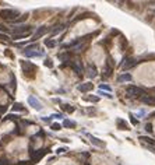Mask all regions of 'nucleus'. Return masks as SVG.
<instances>
[{
  "label": "nucleus",
  "instance_id": "nucleus-17",
  "mask_svg": "<svg viewBox=\"0 0 155 165\" xmlns=\"http://www.w3.org/2000/svg\"><path fill=\"white\" fill-rule=\"evenodd\" d=\"M90 139H91V143H94L95 145H99V147H102L103 145V143H101L96 137H94V136H90Z\"/></svg>",
  "mask_w": 155,
  "mask_h": 165
},
{
  "label": "nucleus",
  "instance_id": "nucleus-29",
  "mask_svg": "<svg viewBox=\"0 0 155 165\" xmlns=\"http://www.w3.org/2000/svg\"><path fill=\"white\" fill-rule=\"evenodd\" d=\"M0 165H7V160L6 158H0Z\"/></svg>",
  "mask_w": 155,
  "mask_h": 165
},
{
  "label": "nucleus",
  "instance_id": "nucleus-20",
  "mask_svg": "<svg viewBox=\"0 0 155 165\" xmlns=\"http://www.w3.org/2000/svg\"><path fill=\"white\" fill-rule=\"evenodd\" d=\"M63 126H66V127H75V123L71 121H64Z\"/></svg>",
  "mask_w": 155,
  "mask_h": 165
},
{
  "label": "nucleus",
  "instance_id": "nucleus-7",
  "mask_svg": "<svg viewBox=\"0 0 155 165\" xmlns=\"http://www.w3.org/2000/svg\"><path fill=\"white\" fill-rule=\"evenodd\" d=\"M28 104L31 105V106L34 108V109H36V110H41L42 108H43L41 102H39L38 99L35 98V97H32V95H31V97H28Z\"/></svg>",
  "mask_w": 155,
  "mask_h": 165
},
{
  "label": "nucleus",
  "instance_id": "nucleus-9",
  "mask_svg": "<svg viewBox=\"0 0 155 165\" xmlns=\"http://www.w3.org/2000/svg\"><path fill=\"white\" fill-rule=\"evenodd\" d=\"M140 101H141L143 104H145V105H155V97L154 95H150V94L143 95V97L140 98Z\"/></svg>",
  "mask_w": 155,
  "mask_h": 165
},
{
  "label": "nucleus",
  "instance_id": "nucleus-6",
  "mask_svg": "<svg viewBox=\"0 0 155 165\" xmlns=\"http://www.w3.org/2000/svg\"><path fill=\"white\" fill-rule=\"evenodd\" d=\"M71 69L74 70V73H75V74H78V76H81V74H83V71H84L83 63H81V62H78V60L73 62V63H71Z\"/></svg>",
  "mask_w": 155,
  "mask_h": 165
},
{
  "label": "nucleus",
  "instance_id": "nucleus-14",
  "mask_svg": "<svg viewBox=\"0 0 155 165\" xmlns=\"http://www.w3.org/2000/svg\"><path fill=\"white\" fill-rule=\"evenodd\" d=\"M116 125H117V127H119L120 130H129V125H127V122L123 121V119H117V121H116Z\"/></svg>",
  "mask_w": 155,
  "mask_h": 165
},
{
  "label": "nucleus",
  "instance_id": "nucleus-27",
  "mask_svg": "<svg viewBox=\"0 0 155 165\" xmlns=\"http://www.w3.org/2000/svg\"><path fill=\"white\" fill-rule=\"evenodd\" d=\"M13 109H16V110H22L24 108H22V105H21V104H16V105L13 106Z\"/></svg>",
  "mask_w": 155,
  "mask_h": 165
},
{
  "label": "nucleus",
  "instance_id": "nucleus-25",
  "mask_svg": "<svg viewBox=\"0 0 155 165\" xmlns=\"http://www.w3.org/2000/svg\"><path fill=\"white\" fill-rule=\"evenodd\" d=\"M145 130L148 133H151L152 132V125H151V123H147V125H145Z\"/></svg>",
  "mask_w": 155,
  "mask_h": 165
},
{
  "label": "nucleus",
  "instance_id": "nucleus-11",
  "mask_svg": "<svg viewBox=\"0 0 155 165\" xmlns=\"http://www.w3.org/2000/svg\"><path fill=\"white\" fill-rule=\"evenodd\" d=\"M87 74H88V77H96V67H95V65H88L87 66Z\"/></svg>",
  "mask_w": 155,
  "mask_h": 165
},
{
  "label": "nucleus",
  "instance_id": "nucleus-35",
  "mask_svg": "<svg viewBox=\"0 0 155 165\" xmlns=\"http://www.w3.org/2000/svg\"><path fill=\"white\" fill-rule=\"evenodd\" d=\"M151 116H155V113H152V115H151Z\"/></svg>",
  "mask_w": 155,
  "mask_h": 165
},
{
  "label": "nucleus",
  "instance_id": "nucleus-30",
  "mask_svg": "<svg viewBox=\"0 0 155 165\" xmlns=\"http://www.w3.org/2000/svg\"><path fill=\"white\" fill-rule=\"evenodd\" d=\"M0 39H1V41H6V42H7V39H9V38H7L6 35H1V34H0Z\"/></svg>",
  "mask_w": 155,
  "mask_h": 165
},
{
  "label": "nucleus",
  "instance_id": "nucleus-12",
  "mask_svg": "<svg viewBox=\"0 0 155 165\" xmlns=\"http://www.w3.org/2000/svg\"><path fill=\"white\" fill-rule=\"evenodd\" d=\"M77 88H78V91H81V92H88V91L92 90V84H91V83H83V84H80Z\"/></svg>",
  "mask_w": 155,
  "mask_h": 165
},
{
  "label": "nucleus",
  "instance_id": "nucleus-2",
  "mask_svg": "<svg viewBox=\"0 0 155 165\" xmlns=\"http://www.w3.org/2000/svg\"><path fill=\"white\" fill-rule=\"evenodd\" d=\"M0 17H3V18H6V20H13V21H16V20L20 17V13L17 10L4 9V10H0Z\"/></svg>",
  "mask_w": 155,
  "mask_h": 165
},
{
  "label": "nucleus",
  "instance_id": "nucleus-34",
  "mask_svg": "<svg viewBox=\"0 0 155 165\" xmlns=\"http://www.w3.org/2000/svg\"><path fill=\"white\" fill-rule=\"evenodd\" d=\"M64 151H66L64 148H59V150H57V153H64Z\"/></svg>",
  "mask_w": 155,
  "mask_h": 165
},
{
  "label": "nucleus",
  "instance_id": "nucleus-32",
  "mask_svg": "<svg viewBox=\"0 0 155 165\" xmlns=\"http://www.w3.org/2000/svg\"><path fill=\"white\" fill-rule=\"evenodd\" d=\"M130 118H131V122H133V125H137V123H138V122H137L134 118H133V115H130Z\"/></svg>",
  "mask_w": 155,
  "mask_h": 165
},
{
  "label": "nucleus",
  "instance_id": "nucleus-13",
  "mask_svg": "<svg viewBox=\"0 0 155 165\" xmlns=\"http://www.w3.org/2000/svg\"><path fill=\"white\" fill-rule=\"evenodd\" d=\"M130 80H131V74L123 73V74H120V76L117 77V83H127V81H130Z\"/></svg>",
  "mask_w": 155,
  "mask_h": 165
},
{
  "label": "nucleus",
  "instance_id": "nucleus-3",
  "mask_svg": "<svg viewBox=\"0 0 155 165\" xmlns=\"http://www.w3.org/2000/svg\"><path fill=\"white\" fill-rule=\"evenodd\" d=\"M113 73V67H112V63H111V59H108V62L105 63V66L102 69V76L103 77H111Z\"/></svg>",
  "mask_w": 155,
  "mask_h": 165
},
{
  "label": "nucleus",
  "instance_id": "nucleus-1",
  "mask_svg": "<svg viewBox=\"0 0 155 165\" xmlns=\"http://www.w3.org/2000/svg\"><path fill=\"white\" fill-rule=\"evenodd\" d=\"M143 95H145L144 88L137 87V86H130V87L126 88V97L129 98H141Z\"/></svg>",
  "mask_w": 155,
  "mask_h": 165
},
{
  "label": "nucleus",
  "instance_id": "nucleus-4",
  "mask_svg": "<svg viewBox=\"0 0 155 165\" xmlns=\"http://www.w3.org/2000/svg\"><path fill=\"white\" fill-rule=\"evenodd\" d=\"M21 66H22V70H24V73H27V74H34L35 73V70H36V67L34 66L32 63L30 62H22L21 63Z\"/></svg>",
  "mask_w": 155,
  "mask_h": 165
},
{
  "label": "nucleus",
  "instance_id": "nucleus-24",
  "mask_svg": "<svg viewBox=\"0 0 155 165\" xmlns=\"http://www.w3.org/2000/svg\"><path fill=\"white\" fill-rule=\"evenodd\" d=\"M85 99H87V101H90V102H98V101H99L98 97H85Z\"/></svg>",
  "mask_w": 155,
  "mask_h": 165
},
{
  "label": "nucleus",
  "instance_id": "nucleus-10",
  "mask_svg": "<svg viewBox=\"0 0 155 165\" xmlns=\"http://www.w3.org/2000/svg\"><path fill=\"white\" fill-rule=\"evenodd\" d=\"M137 63H138V62H137L135 59H133V57L126 59V60H124V63L122 65V69H123V70H129V69H131L133 66H135Z\"/></svg>",
  "mask_w": 155,
  "mask_h": 165
},
{
  "label": "nucleus",
  "instance_id": "nucleus-16",
  "mask_svg": "<svg viewBox=\"0 0 155 165\" xmlns=\"http://www.w3.org/2000/svg\"><path fill=\"white\" fill-rule=\"evenodd\" d=\"M140 140H143V141H145V143L152 144V145H154V143H155L152 139H150V137H147V136H140Z\"/></svg>",
  "mask_w": 155,
  "mask_h": 165
},
{
  "label": "nucleus",
  "instance_id": "nucleus-19",
  "mask_svg": "<svg viewBox=\"0 0 155 165\" xmlns=\"http://www.w3.org/2000/svg\"><path fill=\"white\" fill-rule=\"evenodd\" d=\"M45 45H46L48 48H53V46L56 45V41H53V39H46V41H45Z\"/></svg>",
  "mask_w": 155,
  "mask_h": 165
},
{
  "label": "nucleus",
  "instance_id": "nucleus-26",
  "mask_svg": "<svg viewBox=\"0 0 155 165\" xmlns=\"http://www.w3.org/2000/svg\"><path fill=\"white\" fill-rule=\"evenodd\" d=\"M45 66L46 67H53V63H52L51 59H46V60H45Z\"/></svg>",
  "mask_w": 155,
  "mask_h": 165
},
{
  "label": "nucleus",
  "instance_id": "nucleus-28",
  "mask_svg": "<svg viewBox=\"0 0 155 165\" xmlns=\"http://www.w3.org/2000/svg\"><path fill=\"white\" fill-rule=\"evenodd\" d=\"M64 109L69 110V112H74V108H73L71 105H64Z\"/></svg>",
  "mask_w": 155,
  "mask_h": 165
},
{
  "label": "nucleus",
  "instance_id": "nucleus-21",
  "mask_svg": "<svg viewBox=\"0 0 155 165\" xmlns=\"http://www.w3.org/2000/svg\"><path fill=\"white\" fill-rule=\"evenodd\" d=\"M57 57H59L60 60H67V59L70 57V55H69V53H60V55H57Z\"/></svg>",
  "mask_w": 155,
  "mask_h": 165
},
{
  "label": "nucleus",
  "instance_id": "nucleus-22",
  "mask_svg": "<svg viewBox=\"0 0 155 165\" xmlns=\"http://www.w3.org/2000/svg\"><path fill=\"white\" fill-rule=\"evenodd\" d=\"M51 127H52V130H56V132L62 129V126H60L59 123H52V126H51Z\"/></svg>",
  "mask_w": 155,
  "mask_h": 165
},
{
  "label": "nucleus",
  "instance_id": "nucleus-15",
  "mask_svg": "<svg viewBox=\"0 0 155 165\" xmlns=\"http://www.w3.org/2000/svg\"><path fill=\"white\" fill-rule=\"evenodd\" d=\"M24 55L27 57H42L43 56V52H36V51H31V52H25Z\"/></svg>",
  "mask_w": 155,
  "mask_h": 165
},
{
  "label": "nucleus",
  "instance_id": "nucleus-18",
  "mask_svg": "<svg viewBox=\"0 0 155 165\" xmlns=\"http://www.w3.org/2000/svg\"><path fill=\"white\" fill-rule=\"evenodd\" d=\"M64 27L66 25H59L56 30H52V35H56V34H59V32H62L63 30H64Z\"/></svg>",
  "mask_w": 155,
  "mask_h": 165
},
{
  "label": "nucleus",
  "instance_id": "nucleus-5",
  "mask_svg": "<svg viewBox=\"0 0 155 165\" xmlns=\"http://www.w3.org/2000/svg\"><path fill=\"white\" fill-rule=\"evenodd\" d=\"M46 151H48L46 148H41V150H38L36 153H32V151H31V155H32V162L35 164L36 161H39V160H41L42 157H43V155L46 154Z\"/></svg>",
  "mask_w": 155,
  "mask_h": 165
},
{
  "label": "nucleus",
  "instance_id": "nucleus-33",
  "mask_svg": "<svg viewBox=\"0 0 155 165\" xmlns=\"http://www.w3.org/2000/svg\"><path fill=\"white\" fill-rule=\"evenodd\" d=\"M145 115V110H140V112H138V115H137V116H144Z\"/></svg>",
  "mask_w": 155,
  "mask_h": 165
},
{
  "label": "nucleus",
  "instance_id": "nucleus-8",
  "mask_svg": "<svg viewBox=\"0 0 155 165\" xmlns=\"http://www.w3.org/2000/svg\"><path fill=\"white\" fill-rule=\"evenodd\" d=\"M48 31H49V30H48L46 27H39V28L36 30V32L34 34V36H32V41H38V39H39V38H42L45 34L48 32Z\"/></svg>",
  "mask_w": 155,
  "mask_h": 165
},
{
  "label": "nucleus",
  "instance_id": "nucleus-31",
  "mask_svg": "<svg viewBox=\"0 0 155 165\" xmlns=\"http://www.w3.org/2000/svg\"><path fill=\"white\" fill-rule=\"evenodd\" d=\"M34 162L32 161H27V162H21V164H18V165H32Z\"/></svg>",
  "mask_w": 155,
  "mask_h": 165
},
{
  "label": "nucleus",
  "instance_id": "nucleus-23",
  "mask_svg": "<svg viewBox=\"0 0 155 165\" xmlns=\"http://www.w3.org/2000/svg\"><path fill=\"white\" fill-rule=\"evenodd\" d=\"M99 90H101V91H103V90H105V91L111 92V87H109V86H106V84H101V86H99Z\"/></svg>",
  "mask_w": 155,
  "mask_h": 165
}]
</instances>
